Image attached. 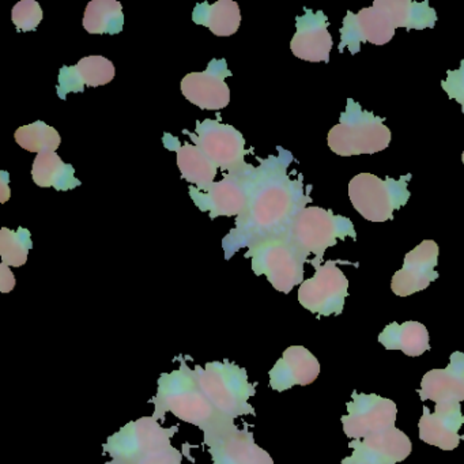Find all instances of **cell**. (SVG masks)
<instances>
[{"label":"cell","mask_w":464,"mask_h":464,"mask_svg":"<svg viewBox=\"0 0 464 464\" xmlns=\"http://www.w3.org/2000/svg\"><path fill=\"white\" fill-rule=\"evenodd\" d=\"M203 25L218 37L233 36L241 25L240 7L233 0H218L208 7Z\"/></svg>","instance_id":"25"},{"label":"cell","mask_w":464,"mask_h":464,"mask_svg":"<svg viewBox=\"0 0 464 464\" xmlns=\"http://www.w3.org/2000/svg\"><path fill=\"white\" fill-rule=\"evenodd\" d=\"M346 237L357 240L353 222L317 206L300 211L286 235L287 241L306 259L311 254L316 256L309 262L312 266L322 265L324 252Z\"/></svg>","instance_id":"5"},{"label":"cell","mask_w":464,"mask_h":464,"mask_svg":"<svg viewBox=\"0 0 464 464\" xmlns=\"http://www.w3.org/2000/svg\"><path fill=\"white\" fill-rule=\"evenodd\" d=\"M213 464H274L273 458L255 442L248 429L224 418L203 430Z\"/></svg>","instance_id":"9"},{"label":"cell","mask_w":464,"mask_h":464,"mask_svg":"<svg viewBox=\"0 0 464 464\" xmlns=\"http://www.w3.org/2000/svg\"><path fill=\"white\" fill-rule=\"evenodd\" d=\"M74 168L64 164L56 153L39 154L32 167V179L42 188L55 187L59 191L80 186Z\"/></svg>","instance_id":"21"},{"label":"cell","mask_w":464,"mask_h":464,"mask_svg":"<svg viewBox=\"0 0 464 464\" xmlns=\"http://www.w3.org/2000/svg\"><path fill=\"white\" fill-rule=\"evenodd\" d=\"M420 401L436 404H455L464 401V353L450 354L445 369L429 371L417 390Z\"/></svg>","instance_id":"16"},{"label":"cell","mask_w":464,"mask_h":464,"mask_svg":"<svg viewBox=\"0 0 464 464\" xmlns=\"http://www.w3.org/2000/svg\"><path fill=\"white\" fill-rule=\"evenodd\" d=\"M15 287L14 274L10 271L9 266L0 265V292L10 293Z\"/></svg>","instance_id":"33"},{"label":"cell","mask_w":464,"mask_h":464,"mask_svg":"<svg viewBox=\"0 0 464 464\" xmlns=\"http://www.w3.org/2000/svg\"><path fill=\"white\" fill-rule=\"evenodd\" d=\"M341 123L328 132V148L336 156L352 157L385 150L391 143V130L371 111H363L358 102L347 99Z\"/></svg>","instance_id":"3"},{"label":"cell","mask_w":464,"mask_h":464,"mask_svg":"<svg viewBox=\"0 0 464 464\" xmlns=\"http://www.w3.org/2000/svg\"><path fill=\"white\" fill-rule=\"evenodd\" d=\"M12 17L18 31H34L43 20L42 6L36 0H23L13 7Z\"/></svg>","instance_id":"29"},{"label":"cell","mask_w":464,"mask_h":464,"mask_svg":"<svg viewBox=\"0 0 464 464\" xmlns=\"http://www.w3.org/2000/svg\"><path fill=\"white\" fill-rule=\"evenodd\" d=\"M178 430V425L162 428L153 417L132 420L108 437L104 453L111 456V461L107 464H138L154 450L170 445V439Z\"/></svg>","instance_id":"7"},{"label":"cell","mask_w":464,"mask_h":464,"mask_svg":"<svg viewBox=\"0 0 464 464\" xmlns=\"http://www.w3.org/2000/svg\"><path fill=\"white\" fill-rule=\"evenodd\" d=\"M338 263L352 265L342 260H328L324 265H314V278L306 279L298 289V301L304 308L319 316L341 314L344 300L349 295V281Z\"/></svg>","instance_id":"10"},{"label":"cell","mask_w":464,"mask_h":464,"mask_svg":"<svg viewBox=\"0 0 464 464\" xmlns=\"http://www.w3.org/2000/svg\"><path fill=\"white\" fill-rule=\"evenodd\" d=\"M211 218L216 216L232 217L240 214L246 208V198L240 187L230 181L224 180L218 184H213L210 191Z\"/></svg>","instance_id":"26"},{"label":"cell","mask_w":464,"mask_h":464,"mask_svg":"<svg viewBox=\"0 0 464 464\" xmlns=\"http://www.w3.org/2000/svg\"><path fill=\"white\" fill-rule=\"evenodd\" d=\"M305 12V15L297 17V34L290 43V50L301 61L328 63L334 43L327 31V17L323 12Z\"/></svg>","instance_id":"14"},{"label":"cell","mask_w":464,"mask_h":464,"mask_svg":"<svg viewBox=\"0 0 464 464\" xmlns=\"http://www.w3.org/2000/svg\"><path fill=\"white\" fill-rule=\"evenodd\" d=\"M461 161H463V165H464V151H463V154H461Z\"/></svg>","instance_id":"34"},{"label":"cell","mask_w":464,"mask_h":464,"mask_svg":"<svg viewBox=\"0 0 464 464\" xmlns=\"http://www.w3.org/2000/svg\"><path fill=\"white\" fill-rule=\"evenodd\" d=\"M412 175L401 176L398 180H385L372 173H360L349 183V198L353 208L371 222H385L393 219V211L409 202V181Z\"/></svg>","instance_id":"6"},{"label":"cell","mask_w":464,"mask_h":464,"mask_svg":"<svg viewBox=\"0 0 464 464\" xmlns=\"http://www.w3.org/2000/svg\"><path fill=\"white\" fill-rule=\"evenodd\" d=\"M194 372L203 393L221 414L232 420L255 415L249 399L256 391L255 384L248 382L246 369L225 360L206 363L205 368L195 366Z\"/></svg>","instance_id":"4"},{"label":"cell","mask_w":464,"mask_h":464,"mask_svg":"<svg viewBox=\"0 0 464 464\" xmlns=\"http://www.w3.org/2000/svg\"><path fill=\"white\" fill-rule=\"evenodd\" d=\"M463 425L460 403L436 404L434 412L423 406V414L418 423L420 439L442 450H453L464 440V436L459 434V429Z\"/></svg>","instance_id":"15"},{"label":"cell","mask_w":464,"mask_h":464,"mask_svg":"<svg viewBox=\"0 0 464 464\" xmlns=\"http://www.w3.org/2000/svg\"><path fill=\"white\" fill-rule=\"evenodd\" d=\"M439 260V246L433 240H425L404 256L403 267L395 273L391 289L399 297H407L425 290L439 278L434 271Z\"/></svg>","instance_id":"13"},{"label":"cell","mask_w":464,"mask_h":464,"mask_svg":"<svg viewBox=\"0 0 464 464\" xmlns=\"http://www.w3.org/2000/svg\"><path fill=\"white\" fill-rule=\"evenodd\" d=\"M352 401H347L349 414L341 418L344 434L352 440H362L377 436L396 428L398 407L391 399L366 395L353 391Z\"/></svg>","instance_id":"11"},{"label":"cell","mask_w":464,"mask_h":464,"mask_svg":"<svg viewBox=\"0 0 464 464\" xmlns=\"http://www.w3.org/2000/svg\"><path fill=\"white\" fill-rule=\"evenodd\" d=\"M179 360L180 368L161 374L157 395L149 401L156 407L154 420H165V414L170 411L179 420L198 426L203 431L213 423L229 418L210 403L198 382L197 374L189 369L184 358L180 355Z\"/></svg>","instance_id":"2"},{"label":"cell","mask_w":464,"mask_h":464,"mask_svg":"<svg viewBox=\"0 0 464 464\" xmlns=\"http://www.w3.org/2000/svg\"><path fill=\"white\" fill-rule=\"evenodd\" d=\"M181 93L200 110H224L230 102V89L224 78L208 72L187 74L181 81Z\"/></svg>","instance_id":"19"},{"label":"cell","mask_w":464,"mask_h":464,"mask_svg":"<svg viewBox=\"0 0 464 464\" xmlns=\"http://www.w3.org/2000/svg\"><path fill=\"white\" fill-rule=\"evenodd\" d=\"M31 235L28 230L20 227L18 232L2 227L0 230V256L2 263L12 266V267H21L28 260L29 249H31Z\"/></svg>","instance_id":"27"},{"label":"cell","mask_w":464,"mask_h":464,"mask_svg":"<svg viewBox=\"0 0 464 464\" xmlns=\"http://www.w3.org/2000/svg\"><path fill=\"white\" fill-rule=\"evenodd\" d=\"M199 146L203 153L222 168L233 167L243 161L244 138L233 127L216 124L199 130Z\"/></svg>","instance_id":"18"},{"label":"cell","mask_w":464,"mask_h":464,"mask_svg":"<svg viewBox=\"0 0 464 464\" xmlns=\"http://www.w3.org/2000/svg\"><path fill=\"white\" fill-rule=\"evenodd\" d=\"M379 342L385 349L401 350L409 357H420L430 349L428 328L418 322L391 323L380 334Z\"/></svg>","instance_id":"20"},{"label":"cell","mask_w":464,"mask_h":464,"mask_svg":"<svg viewBox=\"0 0 464 464\" xmlns=\"http://www.w3.org/2000/svg\"><path fill=\"white\" fill-rule=\"evenodd\" d=\"M178 167L189 183L199 188L213 186L217 175L216 164L198 146L184 145L178 150Z\"/></svg>","instance_id":"23"},{"label":"cell","mask_w":464,"mask_h":464,"mask_svg":"<svg viewBox=\"0 0 464 464\" xmlns=\"http://www.w3.org/2000/svg\"><path fill=\"white\" fill-rule=\"evenodd\" d=\"M349 448L353 450V455L347 456L342 460V464H391L384 459L377 456L376 453L366 450L360 440H353L349 442Z\"/></svg>","instance_id":"31"},{"label":"cell","mask_w":464,"mask_h":464,"mask_svg":"<svg viewBox=\"0 0 464 464\" xmlns=\"http://www.w3.org/2000/svg\"><path fill=\"white\" fill-rule=\"evenodd\" d=\"M138 464H183V455L170 444L154 450Z\"/></svg>","instance_id":"32"},{"label":"cell","mask_w":464,"mask_h":464,"mask_svg":"<svg viewBox=\"0 0 464 464\" xmlns=\"http://www.w3.org/2000/svg\"><path fill=\"white\" fill-rule=\"evenodd\" d=\"M317 358L304 346H290L276 361L270 374V387L282 392L295 385H309L319 377Z\"/></svg>","instance_id":"17"},{"label":"cell","mask_w":464,"mask_h":464,"mask_svg":"<svg viewBox=\"0 0 464 464\" xmlns=\"http://www.w3.org/2000/svg\"><path fill=\"white\" fill-rule=\"evenodd\" d=\"M83 28L91 34H116L123 29V6L116 0H93L86 6Z\"/></svg>","instance_id":"22"},{"label":"cell","mask_w":464,"mask_h":464,"mask_svg":"<svg viewBox=\"0 0 464 464\" xmlns=\"http://www.w3.org/2000/svg\"><path fill=\"white\" fill-rule=\"evenodd\" d=\"M309 202H312L311 197L304 195L301 180H289L284 170L278 179L259 192L252 217L255 224L263 229L286 227L289 232L295 217Z\"/></svg>","instance_id":"8"},{"label":"cell","mask_w":464,"mask_h":464,"mask_svg":"<svg viewBox=\"0 0 464 464\" xmlns=\"http://www.w3.org/2000/svg\"><path fill=\"white\" fill-rule=\"evenodd\" d=\"M436 10L428 0L420 4L411 0H376L373 6L360 10L357 14L347 12L341 29L339 53L349 48L357 55L362 43L384 45L392 40L396 28L423 31L436 26Z\"/></svg>","instance_id":"1"},{"label":"cell","mask_w":464,"mask_h":464,"mask_svg":"<svg viewBox=\"0 0 464 464\" xmlns=\"http://www.w3.org/2000/svg\"><path fill=\"white\" fill-rule=\"evenodd\" d=\"M14 138L21 148L39 154L55 153L62 142L59 132L44 121H36V123L20 127L15 131Z\"/></svg>","instance_id":"24"},{"label":"cell","mask_w":464,"mask_h":464,"mask_svg":"<svg viewBox=\"0 0 464 464\" xmlns=\"http://www.w3.org/2000/svg\"><path fill=\"white\" fill-rule=\"evenodd\" d=\"M308 262L292 244L285 240L271 241L256 252L254 270L267 276L278 292L289 295L293 287L304 282V263Z\"/></svg>","instance_id":"12"},{"label":"cell","mask_w":464,"mask_h":464,"mask_svg":"<svg viewBox=\"0 0 464 464\" xmlns=\"http://www.w3.org/2000/svg\"><path fill=\"white\" fill-rule=\"evenodd\" d=\"M78 77L83 85L91 88L107 85L115 78V66L104 56H88L81 59L75 66Z\"/></svg>","instance_id":"28"},{"label":"cell","mask_w":464,"mask_h":464,"mask_svg":"<svg viewBox=\"0 0 464 464\" xmlns=\"http://www.w3.org/2000/svg\"><path fill=\"white\" fill-rule=\"evenodd\" d=\"M441 88L450 100L461 105V112L464 113V59L458 70H448L447 80L442 81Z\"/></svg>","instance_id":"30"}]
</instances>
